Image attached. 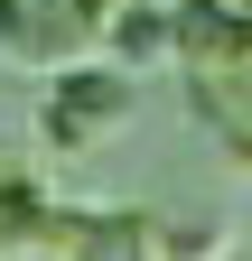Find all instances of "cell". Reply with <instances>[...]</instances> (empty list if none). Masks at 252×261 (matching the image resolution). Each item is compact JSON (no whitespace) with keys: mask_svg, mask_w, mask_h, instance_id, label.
I'll use <instances>...</instances> for the list:
<instances>
[{"mask_svg":"<svg viewBox=\"0 0 252 261\" xmlns=\"http://www.w3.org/2000/svg\"><path fill=\"white\" fill-rule=\"evenodd\" d=\"M10 261H66V252H10Z\"/></svg>","mask_w":252,"mask_h":261,"instance_id":"ba28073f","label":"cell"},{"mask_svg":"<svg viewBox=\"0 0 252 261\" xmlns=\"http://www.w3.org/2000/svg\"><path fill=\"white\" fill-rule=\"evenodd\" d=\"M66 261H159V215H131V205H75Z\"/></svg>","mask_w":252,"mask_h":261,"instance_id":"5b68a950","label":"cell"},{"mask_svg":"<svg viewBox=\"0 0 252 261\" xmlns=\"http://www.w3.org/2000/svg\"><path fill=\"white\" fill-rule=\"evenodd\" d=\"M131 112H140V75H121L112 56H84V65L56 75V93L38 103V130L56 149H93V140H112Z\"/></svg>","mask_w":252,"mask_h":261,"instance_id":"6da1fadb","label":"cell"},{"mask_svg":"<svg viewBox=\"0 0 252 261\" xmlns=\"http://www.w3.org/2000/svg\"><path fill=\"white\" fill-rule=\"evenodd\" d=\"M103 47V0H0V56L66 75Z\"/></svg>","mask_w":252,"mask_h":261,"instance_id":"7a4b0ae2","label":"cell"},{"mask_svg":"<svg viewBox=\"0 0 252 261\" xmlns=\"http://www.w3.org/2000/svg\"><path fill=\"white\" fill-rule=\"evenodd\" d=\"M187 112H196V130H215V140L252 168V56L215 65V75H187Z\"/></svg>","mask_w":252,"mask_h":261,"instance_id":"52a82bcc","label":"cell"},{"mask_svg":"<svg viewBox=\"0 0 252 261\" xmlns=\"http://www.w3.org/2000/svg\"><path fill=\"white\" fill-rule=\"evenodd\" d=\"M103 56L121 75L178 65V0H103Z\"/></svg>","mask_w":252,"mask_h":261,"instance_id":"3957f363","label":"cell"},{"mask_svg":"<svg viewBox=\"0 0 252 261\" xmlns=\"http://www.w3.org/2000/svg\"><path fill=\"white\" fill-rule=\"evenodd\" d=\"M252 56V0H178V65L215 75V65Z\"/></svg>","mask_w":252,"mask_h":261,"instance_id":"277c9868","label":"cell"},{"mask_svg":"<svg viewBox=\"0 0 252 261\" xmlns=\"http://www.w3.org/2000/svg\"><path fill=\"white\" fill-rule=\"evenodd\" d=\"M66 224H75V205H56L28 168L0 159V252H56V243H66Z\"/></svg>","mask_w":252,"mask_h":261,"instance_id":"8992f818","label":"cell"}]
</instances>
